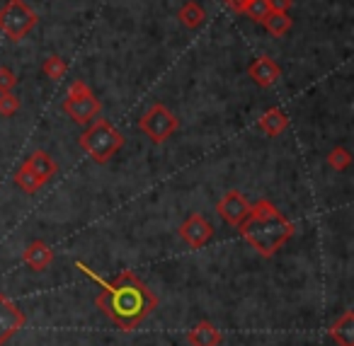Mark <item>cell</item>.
Returning <instances> with one entry per match:
<instances>
[{"mask_svg":"<svg viewBox=\"0 0 354 346\" xmlns=\"http://www.w3.org/2000/svg\"><path fill=\"white\" fill-rule=\"evenodd\" d=\"M75 269L83 271L88 278H93L100 286V296L95 298L97 310L107 317L112 325H117L122 331H133L158 305V298L153 291L136 276L133 271L117 273L114 281H104L100 273H95L88 264L75 262Z\"/></svg>","mask_w":354,"mask_h":346,"instance_id":"cell-1","label":"cell"},{"mask_svg":"<svg viewBox=\"0 0 354 346\" xmlns=\"http://www.w3.org/2000/svg\"><path fill=\"white\" fill-rule=\"evenodd\" d=\"M238 230H241V238L260 257L270 259L294 238L296 225L272 201L260 199L255 206H250V213L238 225Z\"/></svg>","mask_w":354,"mask_h":346,"instance_id":"cell-2","label":"cell"},{"mask_svg":"<svg viewBox=\"0 0 354 346\" xmlns=\"http://www.w3.org/2000/svg\"><path fill=\"white\" fill-rule=\"evenodd\" d=\"M78 146L83 148L90 155V160L104 165L114 157V153L124 146V136L122 131L114 128L112 122H107L104 117H97L95 122H90V126L80 133Z\"/></svg>","mask_w":354,"mask_h":346,"instance_id":"cell-3","label":"cell"},{"mask_svg":"<svg viewBox=\"0 0 354 346\" xmlns=\"http://www.w3.org/2000/svg\"><path fill=\"white\" fill-rule=\"evenodd\" d=\"M39 22V15L35 8L25 0H8L0 8V32L10 41H22Z\"/></svg>","mask_w":354,"mask_h":346,"instance_id":"cell-4","label":"cell"},{"mask_svg":"<svg viewBox=\"0 0 354 346\" xmlns=\"http://www.w3.org/2000/svg\"><path fill=\"white\" fill-rule=\"evenodd\" d=\"M64 112L68 114L75 124L85 126V124L95 122V119L100 117L102 107H100V102L93 95V90L88 88V83H83V80H73V83L68 85V93H66Z\"/></svg>","mask_w":354,"mask_h":346,"instance_id":"cell-5","label":"cell"},{"mask_svg":"<svg viewBox=\"0 0 354 346\" xmlns=\"http://www.w3.org/2000/svg\"><path fill=\"white\" fill-rule=\"evenodd\" d=\"M177 117L165 107V104L156 102L143 112V117L138 119V128L151 138L153 143H165L172 133L177 131Z\"/></svg>","mask_w":354,"mask_h":346,"instance_id":"cell-6","label":"cell"},{"mask_svg":"<svg viewBox=\"0 0 354 346\" xmlns=\"http://www.w3.org/2000/svg\"><path fill=\"white\" fill-rule=\"evenodd\" d=\"M27 315L6 296L0 293V346H6L10 339H15L20 334V329H25Z\"/></svg>","mask_w":354,"mask_h":346,"instance_id":"cell-7","label":"cell"},{"mask_svg":"<svg viewBox=\"0 0 354 346\" xmlns=\"http://www.w3.org/2000/svg\"><path fill=\"white\" fill-rule=\"evenodd\" d=\"M180 238L187 242L189 249H199L214 238V225L202 213H192L180 225Z\"/></svg>","mask_w":354,"mask_h":346,"instance_id":"cell-8","label":"cell"},{"mask_svg":"<svg viewBox=\"0 0 354 346\" xmlns=\"http://www.w3.org/2000/svg\"><path fill=\"white\" fill-rule=\"evenodd\" d=\"M250 206L252 204L241 194V191L233 189V191H228V194H223V199L216 204V211L228 225L238 228V225L245 220V215L250 213Z\"/></svg>","mask_w":354,"mask_h":346,"instance_id":"cell-9","label":"cell"},{"mask_svg":"<svg viewBox=\"0 0 354 346\" xmlns=\"http://www.w3.org/2000/svg\"><path fill=\"white\" fill-rule=\"evenodd\" d=\"M248 75H250V80L257 85V88H272V85L279 83L281 68L277 66L274 59H270V56H257V59L250 64V68H248Z\"/></svg>","mask_w":354,"mask_h":346,"instance_id":"cell-10","label":"cell"},{"mask_svg":"<svg viewBox=\"0 0 354 346\" xmlns=\"http://www.w3.org/2000/svg\"><path fill=\"white\" fill-rule=\"evenodd\" d=\"M22 262H25L32 271H44V269H49L51 262H54V249L46 242H41V240H35V242H30V247L22 252Z\"/></svg>","mask_w":354,"mask_h":346,"instance_id":"cell-11","label":"cell"},{"mask_svg":"<svg viewBox=\"0 0 354 346\" xmlns=\"http://www.w3.org/2000/svg\"><path fill=\"white\" fill-rule=\"evenodd\" d=\"M189 346H218L223 341V334L209 320H202L187 331Z\"/></svg>","mask_w":354,"mask_h":346,"instance_id":"cell-12","label":"cell"},{"mask_svg":"<svg viewBox=\"0 0 354 346\" xmlns=\"http://www.w3.org/2000/svg\"><path fill=\"white\" fill-rule=\"evenodd\" d=\"M27 165H30V170L35 172L37 177L41 180V184H46V182L51 180V177L59 172V165L54 162V157L49 155L46 151H35L30 157H27Z\"/></svg>","mask_w":354,"mask_h":346,"instance_id":"cell-13","label":"cell"},{"mask_svg":"<svg viewBox=\"0 0 354 346\" xmlns=\"http://www.w3.org/2000/svg\"><path fill=\"white\" fill-rule=\"evenodd\" d=\"M286 126H289V117H286V114L281 112V109H277V107L267 109V112L260 117V122H257V128H260V131H265L270 138L281 136V133L286 131Z\"/></svg>","mask_w":354,"mask_h":346,"instance_id":"cell-14","label":"cell"},{"mask_svg":"<svg viewBox=\"0 0 354 346\" xmlns=\"http://www.w3.org/2000/svg\"><path fill=\"white\" fill-rule=\"evenodd\" d=\"M330 339L339 346H354V312L347 310L330 327Z\"/></svg>","mask_w":354,"mask_h":346,"instance_id":"cell-15","label":"cell"},{"mask_svg":"<svg viewBox=\"0 0 354 346\" xmlns=\"http://www.w3.org/2000/svg\"><path fill=\"white\" fill-rule=\"evenodd\" d=\"M177 17H180V22H183L187 30H199V27L207 22V10L199 6L197 0H187V3L180 8Z\"/></svg>","mask_w":354,"mask_h":346,"instance_id":"cell-16","label":"cell"},{"mask_svg":"<svg viewBox=\"0 0 354 346\" xmlns=\"http://www.w3.org/2000/svg\"><path fill=\"white\" fill-rule=\"evenodd\" d=\"M260 25L265 27L272 37H284V35H289L294 20L289 17V12H270Z\"/></svg>","mask_w":354,"mask_h":346,"instance_id":"cell-17","label":"cell"},{"mask_svg":"<svg viewBox=\"0 0 354 346\" xmlns=\"http://www.w3.org/2000/svg\"><path fill=\"white\" fill-rule=\"evenodd\" d=\"M15 184L20 186L25 194H37V191L41 189V180L35 175V172L30 170V165L27 162H22L20 167H17V172H15Z\"/></svg>","mask_w":354,"mask_h":346,"instance_id":"cell-18","label":"cell"},{"mask_svg":"<svg viewBox=\"0 0 354 346\" xmlns=\"http://www.w3.org/2000/svg\"><path fill=\"white\" fill-rule=\"evenodd\" d=\"M41 73H44L51 83H59V80L68 73V64H66V59H61V56L54 54V56H49V59L44 61V66H41Z\"/></svg>","mask_w":354,"mask_h":346,"instance_id":"cell-19","label":"cell"},{"mask_svg":"<svg viewBox=\"0 0 354 346\" xmlns=\"http://www.w3.org/2000/svg\"><path fill=\"white\" fill-rule=\"evenodd\" d=\"M328 165L333 167V170H337V172H342V170H347L349 165H352V153L347 151V148H333V151L328 153Z\"/></svg>","mask_w":354,"mask_h":346,"instance_id":"cell-20","label":"cell"},{"mask_svg":"<svg viewBox=\"0 0 354 346\" xmlns=\"http://www.w3.org/2000/svg\"><path fill=\"white\" fill-rule=\"evenodd\" d=\"M272 12V8H270V3L267 0H248V6H245V12L243 15H248L250 20H255V22H262L267 15Z\"/></svg>","mask_w":354,"mask_h":346,"instance_id":"cell-21","label":"cell"},{"mask_svg":"<svg viewBox=\"0 0 354 346\" xmlns=\"http://www.w3.org/2000/svg\"><path fill=\"white\" fill-rule=\"evenodd\" d=\"M20 112V99L12 93H0V117H15Z\"/></svg>","mask_w":354,"mask_h":346,"instance_id":"cell-22","label":"cell"},{"mask_svg":"<svg viewBox=\"0 0 354 346\" xmlns=\"http://www.w3.org/2000/svg\"><path fill=\"white\" fill-rule=\"evenodd\" d=\"M17 85V75L10 68L0 66V93H12Z\"/></svg>","mask_w":354,"mask_h":346,"instance_id":"cell-23","label":"cell"},{"mask_svg":"<svg viewBox=\"0 0 354 346\" xmlns=\"http://www.w3.org/2000/svg\"><path fill=\"white\" fill-rule=\"evenodd\" d=\"M272 12H289L294 8V0H267Z\"/></svg>","mask_w":354,"mask_h":346,"instance_id":"cell-24","label":"cell"},{"mask_svg":"<svg viewBox=\"0 0 354 346\" xmlns=\"http://www.w3.org/2000/svg\"><path fill=\"white\" fill-rule=\"evenodd\" d=\"M223 6H226L233 15H243V12H245L248 0H223Z\"/></svg>","mask_w":354,"mask_h":346,"instance_id":"cell-25","label":"cell"}]
</instances>
